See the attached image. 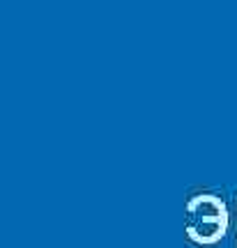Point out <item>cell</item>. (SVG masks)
I'll list each match as a JSON object with an SVG mask.
<instances>
[{"label":"cell","instance_id":"cell-1","mask_svg":"<svg viewBox=\"0 0 237 248\" xmlns=\"http://www.w3.org/2000/svg\"><path fill=\"white\" fill-rule=\"evenodd\" d=\"M186 212H189L186 230L193 239L214 241L226 230V207L219 200H214L212 195H201L191 200Z\"/></svg>","mask_w":237,"mask_h":248}]
</instances>
